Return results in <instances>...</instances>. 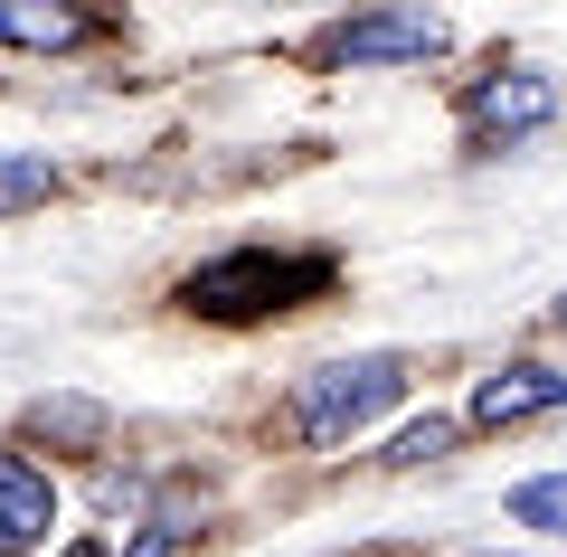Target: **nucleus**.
<instances>
[{
    "mask_svg": "<svg viewBox=\"0 0 567 557\" xmlns=\"http://www.w3.org/2000/svg\"><path fill=\"white\" fill-rule=\"evenodd\" d=\"M66 557H104V548H95V538H85V548H66Z\"/></svg>",
    "mask_w": 567,
    "mask_h": 557,
    "instance_id": "nucleus-13",
    "label": "nucleus"
},
{
    "mask_svg": "<svg viewBox=\"0 0 567 557\" xmlns=\"http://www.w3.org/2000/svg\"><path fill=\"white\" fill-rule=\"evenodd\" d=\"M511 519H520V529L567 538V473H529L520 492H511Z\"/></svg>",
    "mask_w": 567,
    "mask_h": 557,
    "instance_id": "nucleus-9",
    "label": "nucleus"
},
{
    "mask_svg": "<svg viewBox=\"0 0 567 557\" xmlns=\"http://www.w3.org/2000/svg\"><path fill=\"white\" fill-rule=\"evenodd\" d=\"M445 444H454V425H445V416H425V425H406V435L388 444L379 463H398V473H416V463H435V454H445Z\"/></svg>",
    "mask_w": 567,
    "mask_h": 557,
    "instance_id": "nucleus-11",
    "label": "nucleus"
},
{
    "mask_svg": "<svg viewBox=\"0 0 567 557\" xmlns=\"http://www.w3.org/2000/svg\"><path fill=\"white\" fill-rule=\"evenodd\" d=\"M39 199H58V161L0 152V218H10V208H39Z\"/></svg>",
    "mask_w": 567,
    "mask_h": 557,
    "instance_id": "nucleus-8",
    "label": "nucleus"
},
{
    "mask_svg": "<svg viewBox=\"0 0 567 557\" xmlns=\"http://www.w3.org/2000/svg\"><path fill=\"white\" fill-rule=\"evenodd\" d=\"M322 48L341 66H406V58H435L445 48V20H425V10H369V20H341Z\"/></svg>",
    "mask_w": 567,
    "mask_h": 557,
    "instance_id": "nucleus-3",
    "label": "nucleus"
},
{
    "mask_svg": "<svg viewBox=\"0 0 567 557\" xmlns=\"http://www.w3.org/2000/svg\"><path fill=\"white\" fill-rule=\"evenodd\" d=\"M181 538H189V510H162V519H142V538H133V548H114V557H171Z\"/></svg>",
    "mask_w": 567,
    "mask_h": 557,
    "instance_id": "nucleus-12",
    "label": "nucleus"
},
{
    "mask_svg": "<svg viewBox=\"0 0 567 557\" xmlns=\"http://www.w3.org/2000/svg\"><path fill=\"white\" fill-rule=\"evenodd\" d=\"M398 398H406V359L398 350L322 359V369L293 388V435H303V444H341V435H360L369 416H388Z\"/></svg>",
    "mask_w": 567,
    "mask_h": 557,
    "instance_id": "nucleus-1",
    "label": "nucleus"
},
{
    "mask_svg": "<svg viewBox=\"0 0 567 557\" xmlns=\"http://www.w3.org/2000/svg\"><path fill=\"white\" fill-rule=\"evenodd\" d=\"M558 321H567V302H558Z\"/></svg>",
    "mask_w": 567,
    "mask_h": 557,
    "instance_id": "nucleus-14",
    "label": "nucleus"
},
{
    "mask_svg": "<svg viewBox=\"0 0 567 557\" xmlns=\"http://www.w3.org/2000/svg\"><path fill=\"white\" fill-rule=\"evenodd\" d=\"M39 435H66V444H104V406H95V398H48V406H39Z\"/></svg>",
    "mask_w": 567,
    "mask_h": 557,
    "instance_id": "nucleus-10",
    "label": "nucleus"
},
{
    "mask_svg": "<svg viewBox=\"0 0 567 557\" xmlns=\"http://www.w3.org/2000/svg\"><path fill=\"white\" fill-rule=\"evenodd\" d=\"M322 283H331L322 256H265V246H237V256L199 265V275L181 283V302L208 312V321H256V312H284V302L322 293Z\"/></svg>",
    "mask_w": 567,
    "mask_h": 557,
    "instance_id": "nucleus-2",
    "label": "nucleus"
},
{
    "mask_svg": "<svg viewBox=\"0 0 567 557\" xmlns=\"http://www.w3.org/2000/svg\"><path fill=\"white\" fill-rule=\"evenodd\" d=\"M558 114V85L548 76H492V85H473V133H539V123Z\"/></svg>",
    "mask_w": 567,
    "mask_h": 557,
    "instance_id": "nucleus-6",
    "label": "nucleus"
},
{
    "mask_svg": "<svg viewBox=\"0 0 567 557\" xmlns=\"http://www.w3.org/2000/svg\"><path fill=\"white\" fill-rule=\"evenodd\" d=\"M548 406H567V369H548V359H511L473 388V425H520V416H548Z\"/></svg>",
    "mask_w": 567,
    "mask_h": 557,
    "instance_id": "nucleus-5",
    "label": "nucleus"
},
{
    "mask_svg": "<svg viewBox=\"0 0 567 557\" xmlns=\"http://www.w3.org/2000/svg\"><path fill=\"white\" fill-rule=\"evenodd\" d=\"M95 39L85 10H39V0H0V48H76Z\"/></svg>",
    "mask_w": 567,
    "mask_h": 557,
    "instance_id": "nucleus-7",
    "label": "nucleus"
},
{
    "mask_svg": "<svg viewBox=\"0 0 567 557\" xmlns=\"http://www.w3.org/2000/svg\"><path fill=\"white\" fill-rule=\"evenodd\" d=\"M48 529H58V482L29 454H0V557L48 548Z\"/></svg>",
    "mask_w": 567,
    "mask_h": 557,
    "instance_id": "nucleus-4",
    "label": "nucleus"
}]
</instances>
